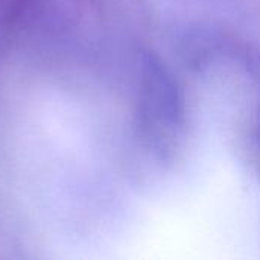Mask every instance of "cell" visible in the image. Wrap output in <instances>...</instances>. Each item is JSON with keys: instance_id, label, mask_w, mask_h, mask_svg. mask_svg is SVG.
Wrapping results in <instances>:
<instances>
[]
</instances>
